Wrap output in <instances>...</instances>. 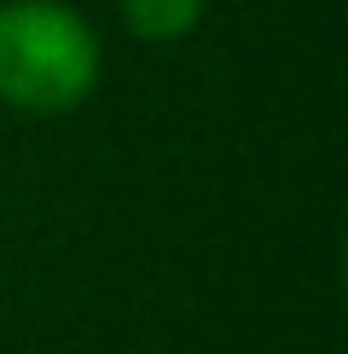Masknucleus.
<instances>
[{
    "label": "nucleus",
    "instance_id": "obj_1",
    "mask_svg": "<svg viewBox=\"0 0 348 354\" xmlns=\"http://www.w3.org/2000/svg\"><path fill=\"white\" fill-rule=\"evenodd\" d=\"M105 76V41L70 0H0V105L52 122L81 111Z\"/></svg>",
    "mask_w": 348,
    "mask_h": 354
},
{
    "label": "nucleus",
    "instance_id": "obj_2",
    "mask_svg": "<svg viewBox=\"0 0 348 354\" xmlns=\"http://www.w3.org/2000/svg\"><path fill=\"white\" fill-rule=\"evenodd\" d=\"M116 12H122V29H128L134 41L174 47V41H186V35L203 24L209 0H116Z\"/></svg>",
    "mask_w": 348,
    "mask_h": 354
}]
</instances>
